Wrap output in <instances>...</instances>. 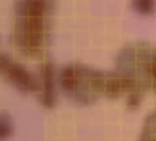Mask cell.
I'll list each match as a JSON object with an SVG mask.
<instances>
[{"label":"cell","mask_w":156,"mask_h":141,"mask_svg":"<svg viewBox=\"0 0 156 141\" xmlns=\"http://www.w3.org/2000/svg\"><path fill=\"white\" fill-rule=\"evenodd\" d=\"M55 0H15L12 41L26 57L45 55L50 40Z\"/></svg>","instance_id":"obj_1"},{"label":"cell","mask_w":156,"mask_h":141,"mask_svg":"<svg viewBox=\"0 0 156 141\" xmlns=\"http://www.w3.org/2000/svg\"><path fill=\"white\" fill-rule=\"evenodd\" d=\"M57 80L62 92L78 103H87L90 100L89 89L98 90L102 85V79L96 72L77 63H69L62 67Z\"/></svg>","instance_id":"obj_2"},{"label":"cell","mask_w":156,"mask_h":141,"mask_svg":"<svg viewBox=\"0 0 156 141\" xmlns=\"http://www.w3.org/2000/svg\"><path fill=\"white\" fill-rule=\"evenodd\" d=\"M0 77L20 92L37 94L39 90L38 75L29 72L24 64L4 51H0Z\"/></svg>","instance_id":"obj_3"},{"label":"cell","mask_w":156,"mask_h":141,"mask_svg":"<svg viewBox=\"0 0 156 141\" xmlns=\"http://www.w3.org/2000/svg\"><path fill=\"white\" fill-rule=\"evenodd\" d=\"M38 100L45 108H54L56 105V69L51 61H44L40 64Z\"/></svg>","instance_id":"obj_4"},{"label":"cell","mask_w":156,"mask_h":141,"mask_svg":"<svg viewBox=\"0 0 156 141\" xmlns=\"http://www.w3.org/2000/svg\"><path fill=\"white\" fill-rule=\"evenodd\" d=\"M13 124L10 114L2 112L0 113V140H6L12 135Z\"/></svg>","instance_id":"obj_5"}]
</instances>
